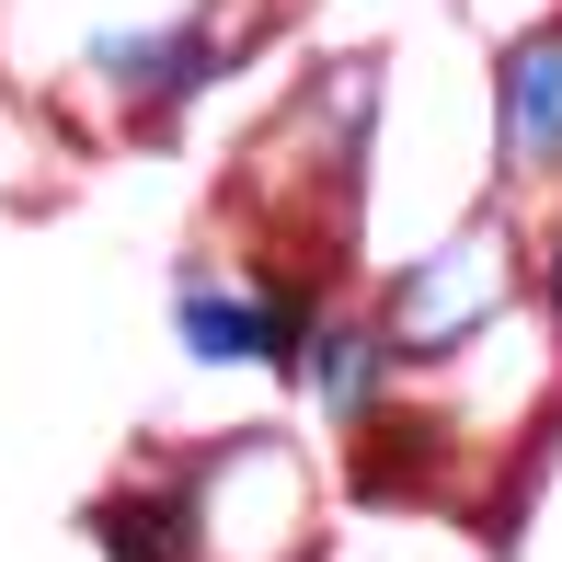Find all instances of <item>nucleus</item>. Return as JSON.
Returning <instances> with one entry per match:
<instances>
[{"label":"nucleus","mask_w":562,"mask_h":562,"mask_svg":"<svg viewBox=\"0 0 562 562\" xmlns=\"http://www.w3.org/2000/svg\"><path fill=\"white\" fill-rule=\"evenodd\" d=\"M288 562H299V551H288Z\"/></svg>","instance_id":"obj_8"},{"label":"nucleus","mask_w":562,"mask_h":562,"mask_svg":"<svg viewBox=\"0 0 562 562\" xmlns=\"http://www.w3.org/2000/svg\"><path fill=\"white\" fill-rule=\"evenodd\" d=\"M172 322H184L195 368H265V299H252V288H207V276H195Z\"/></svg>","instance_id":"obj_6"},{"label":"nucleus","mask_w":562,"mask_h":562,"mask_svg":"<svg viewBox=\"0 0 562 562\" xmlns=\"http://www.w3.org/2000/svg\"><path fill=\"white\" fill-rule=\"evenodd\" d=\"M92 540L115 562H207V528H195L184 482H161V494H104L92 505Z\"/></svg>","instance_id":"obj_5"},{"label":"nucleus","mask_w":562,"mask_h":562,"mask_svg":"<svg viewBox=\"0 0 562 562\" xmlns=\"http://www.w3.org/2000/svg\"><path fill=\"white\" fill-rule=\"evenodd\" d=\"M218 35L207 23H149V35H92V81L104 92H126V104H184V92H207L218 81Z\"/></svg>","instance_id":"obj_3"},{"label":"nucleus","mask_w":562,"mask_h":562,"mask_svg":"<svg viewBox=\"0 0 562 562\" xmlns=\"http://www.w3.org/2000/svg\"><path fill=\"white\" fill-rule=\"evenodd\" d=\"M517 311V241H505L494 218L459 229V241L414 252V265L379 288V345H391V368H448V356H471L494 322Z\"/></svg>","instance_id":"obj_1"},{"label":"nucleus","mask_w":562,"mask_h":562,"mask_svg":"<svg viewBox=\"0 0 562 562\" xmlns=\"http://www.w3.org/2000/svg\"><path fill=\"white\" fill-rule=\"evenodd\" d=\"M494 161H505V184L562 172V23H528L494 58Z\"/></svg>","instance_id":"obj_2"},{"label":"nucleus","mask_w":562,"mask_h":562,"mask_svg":"<svg viewBox=\"0 0 562 562\" xmlns=\"http://www.w3.org/2000/svg\"><path fill=\"white\" fill-rule=\"evenodd\" d=\"M299 379H311V402L345 425H379V391H391V345H379V322H311V345H299Z\"/></svg>","instance_id":"obj_4"},{"label":"nucleus","mask_w":562,"mask_h":562,"mask_svg":"<svg viewBox=\"0 0 562 562\" xmlns=\"http://www.w3.org/2000/svg\"><path fill=\"white\" fill-rule=\"evenodd\" d=\"M540 299H551V334H562V229H551V265H540Z\"/></svg>","instance_id":"obj_7"}]
</instances>
